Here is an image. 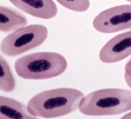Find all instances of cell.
<instances>
[{"mask_svg":"<svg viewBox=\"0 0 131 119\" xmlns=\"http://www.w3.org/2000/svg\"><path fill=\"white\" fill-rule=\"evenodd\" d=\"M97 31L105 34L131 29V4L110 8L98 14L93 20Z\"/></svg>","mask_w":131,"mask_h":119,"instance_id":"5","label":"cell"},{"mask_svg":"<svg viewBox=\"0 0 131 119\" xmlns=\"http://www.w3.org/2000/svg\"><path fill=\"white\" fill-rule=\"evenodd\" d=\"M66 8L77 12H84L90 6V0H56Z\"/></svg>","mask_w":131,"mask_h":119,"instance_id":"11","label":"cell"},{"mask_svg":"<svg viewBox=\"0 0 131 119\" xmlns=\"http://www.w3.org/2000/svg\"><path fill=\"white\" fill-rule=\"evenodd\" d=\"M37 117L29 113L27 106L8 97L0 96V118L33 119Z\"/></svg>","mask_w":131,"mask_h":119,"instance_id":"8","label":"cell"},{"mask_svg":"<svg viewBox=\"0 0 131 119\" xmlns=\"http://www.w3.org/2000/svg\"><path fill=\"white\" fill-rule=\"evenodd\" d=\"M48 30L41 24H31L12 32L1 43V51L9 57L19 56L41 45L46 40Z\"/></svg>","mask_w":131,"mask_h":119,"instance_id":"4","label":"cell"},{"mask_svg":"<svg viewBox=\"0 0 131 119\" xmlns=\"http://www.w3.org/2000/svg\"><path fill=\"white\" fill-rule=\"evenodd\" d=\"M79 110L88 116H111L131 110V91L108 88L95 90L84 96Z\"/></svg>","mask_w":131,"mask_h":119,"instance_id":"2","label":"cell"},{"mask_svg":"<svg viewBox=\"0 0 131 119\" xmlns=\"http://www.w3.org/2000/svg\"><path fill=\"white\" fill-rule=\"evenodd\" d=\"M0 89L5 92H12L15 89L16 83L8 63L2 56H0Z\"/></svg>","mask_w":131,"mask_h":119,"instance_id":"10","label":"cell"},{"mask_svg":"<svg viewBox=\"0 0 131 119\" xmlns=\"http://www.w3.org/2000/svg\"><path fill=\"white\" fill-rule=\"evenodd\" d=\"M125 73L128 75H131V59L125 65Z\"/></svg>","mask_w":131,"mask_h":119,"instance_id":"12","label":"cell"},{"mask_svg":"<svg viewBox=\"0 0 131 119\" xmlns=\"http://www.w3.org/2000/svg\"><path fill=\"white\" fill-rule=\"evenodd\" d=\"M27 19L16 10L6 6H0V31L10 33L26 26Z\"/></svg>","mask_w":131,"mask_h":119,"instance_id":"9","label":"cell"},{"mask_svg":"<svg viewBox=\"0 0 131 119\" xmlns=\"http://www.w3.org/2000/svg\"><path fill=\"white\" fill-rule=\"evenodd\" d=\"M15 7L35 17L51 19L58 13L52 0H9Z\"/></svg>","mask_w":131,"mask_h":119,"instance_id":"7","label":"cell"},{"mask_svg":"<svg viewBox=\"0 0 131 119\" xmlns=\"http://www.w3.org/2000/svg\"><path fill=\"white\" fill-rule=\"evenodd\" d=\"M131 54V31L111 38L101 48L99 59L102 62L111 64L122 61Z\"/></svg>","mask_w":131,"mask_h":119,"instance_id":"6","label":"cell"},{"mask_svg":"<svg viewBox=\"0 0 131 119\" xmlns=\"http://www.w3.org/2000/svg\"><path fill=\"white\" fill-rule=\"evenodd\" d=\"M84 94L78 89L62 87L50 89L36 94L27 107L37 117L52 118L62 117L79 109Z\"/></svg>","mask_w":131,"mask_h":119,"instance_id":"1","label":"cell"},{"mask_svg":"<svg viewBox=\"0 0 131 119\" xmlns=\"http://www.w3.org/2000/svg\"><path fill=\"white\" fill-rule=\"evenodd\" d=\"M127 1H128V2H129V3H131V0H126Z\"/></svg>","mask_w":131,"mask_h":119,"instance_id":"15","label":"cell"},{"mask_svg":"<svg viewBox=\"0 0 131 119\" xmlns=\"http://www.w3.org/2000/svg\"><path fill=\"white\" fill-rule=\"evenodd\" d=\"M122 118L124 119H131V112L129 113H127V114L124 115L123 117H122Z\"/></svg>","mask_w":131,"mask_h":119,"instance_id":"14","label":"cell"},{"mask_svg":"<svg viewBox=\"0 0 131 119\" xmlns=\"http://www.w3.org/2000/svg\"><path fill=\"white\" fill-rule=\"evenodd\" d=\"M14 68L17 75L23 79L46 80L63 73L67 68V61L56 52H35L18 59Z\"/></svg>","mask_w":131,"mask_h":119,"instance_id":"3","label":"cell"},{"mask_svg":"<svg viewBox=\"0 0 131 119\" xmlns=\"http://www.w3.org/2000/svg\"><path fill=\"white\" fill-rule=\"evenodd\" d=\"M124 78H125V82L128 85V86L131 89V75H128V74L125 73L124 75Z\"/></svg>","mask_w":131,"mask_h":119,"instance_id":"13","label":"cell"}]
</instances>
